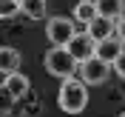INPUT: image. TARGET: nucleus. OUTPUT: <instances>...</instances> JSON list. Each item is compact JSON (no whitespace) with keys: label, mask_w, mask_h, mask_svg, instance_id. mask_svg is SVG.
Instances as JSON below:
<instances>
[{"label":"nucleus","mask_w":125,"mask_h":117,"mask_svg":"<svg viewBox=\"0 0 125 117\" xmlns=\"http://www.w3.org/2000/svg\"><path fill=\"white\" fill-rule=\"evenodd\" d=\"M57 106H60L65 114H80V111L88 106V89H85V83L77 80V77L62 80L60 94H57Z\"/></svg>","instance_id":"nucleus-1"},{"label":"nucleus","mask_w":125,"mask_h":117,"mask_svg":"<svg viewBox=\"0 0 125 117\" xmlns=\"http://www.w3.org/2000/svg\"><path fill=\"white\" fill-rule=\"evenodd\" d=\"M46 71L54 74V77H60V80H68V77H74V71H77V60H74V54H71L68 49L54 46L46 54Z\"/></svg>","instance_id":"nucleus-2"},{"label":"nucleus","mask_w":125,"mask_h":117,"mask_svg":"<svg viewBox=\"0 0 125 117\" xmlns=\"http://www.w3.org/2000/svg\"><path fill=\"white\" fill-rule=\"evenodd\" d=\"M46 34L51 40V46H60V49H68V43L77 37L74 23H71L68 17H51L48 26H46Z\"/></svg>","instance_id":"nucleus-3"},{"label":"nucleus","mask_w":125,"mask_h":117,"mask_svg":"<svg viewBox=\"0 0 125 117\" xmlns=\"http://www.w3.org/2000/svg\"><path fill=\"white\" fill-rule=\"evenodd\" d=\"M111 69H114L111 63L100 60V57H91V60L80 63V77H83V83H85V86H100V83H105V80H108Z\"/></svg>","instance_id":"nucleus-4"},{"label":"nucleus","mask_w":125,"mask_h":117,"mask_svg":"<svg viewBox=\"0 0 125 117\" xmlns=\"http://www.w3.org/2000/svg\"><path fill=\"white\" fill-rule=\"evenodd\" d=\"M68 52L74 54L77 63H85V60H91V57H97V43H94V37L88 31H77V37L68 43Z\"/></svg>","instance_id":"nucleus-5"},{"label":"nucleus","mask_w":125,"mask_h":117,"mask_svg":"<svg viewBox=\"0 0 125 117\" xmlns=\"http://www.w3.org/2000/svg\"><path fill=\"white\" fill-rule=\"evenodd\" d=\"M85 31L94 37V43H102V40L114 37V31H117V23H114V20H108V17H97L94 23H88V26H85Z\"/></svg>","instance_id":"nucleus-6"},{"label":"nucleus","mask_w":125,"mask_h":117,"mask_svg":"<svg viewBox=\"0 0 125 117\" xmlns=\"http://www.w3.org/2000/svg\"><path fill=\"white\" fill-rule=\"evenodd\" d=\"M122 49H125V43H122L119 37H108V40H102V43H97V57L114 66L117 57L122 54Z\"/></svg>","instance_id":"nucleus-7"},{"label":"nucleus","mask_w":125,"mask_h":117,"mask_svg":"<svg viewBox=\"0 0 125 117\" xmlns=\"http://www.w3.org/2000/svg\"><path fill=\"white\" fill-rule=\"evenodd\" d=\"M3 91L9 94V97H14V100H20V97H26L29 94V77L26 74H9L6 80H3Z\"/></svg>","instance_id":"nucleus-8"},{"label":"nucleus","mask_w":125,"mask_h":117,"mask_svg":"<svg viewBox=\"0 0 125 117\" xmlns=\"http://www.w3.org/2000/svg\"><path fill=\"white\" fill-rule=\"evenodd\" d=\"M0 71H3L6 77L20 71V52H17V49H11V46L0 49Z\"/></svg>","instance_id":"nucleus-9"},{"label":"nucleus","mask_w":125,"mask_h":117,"mask_svg":"<svg viewBox=\"0 0 125 117\" xmlns=\"http://www.w3.org/2000/svg\"><path fill=\"white\" fill-rule=\"evenodd\" d=\"M97 12H100V17H108L117 23L125 14V0H97Z\"/></svg>","instance_id":"nucleus-10"},{"label":"nucleus","mask_w":125,"mask_h":117,"mask_svg":"<svg viewBox=\"0 0 125 117\" xmlns=\"http://www.w3.org/2000/svg\"><path fill=\"white\" fill-rule=\"evenodd\" d=\"M74 17H77L80 23H94L97 17H100V12H97V0H80L77 6H74Z\"/></svg>","instance_id":"nucleus-11"},{"label":"nucleus","mask_w":125,"mask_h":117,"mask_svg":"<svg viewBox=\"0 0 125 117\" xmlns=\"http://www.w3.org/2000/svg\"><path fill=\"white\" fill-rule=\"evenodd\" d=\"M46 0H23V14L29 20H43L46 17Z\"/></svg>","instance_id":"nucleus-12"},{"label":"nucleus","mask_w":125,"mask_h":117,"mask_svg":"<svg viewBox=\"0 0 125 117\" xmlns=\"http://www.w3.org/2000/svg\"><path fill=\"white\" fill-rule=\"evenodd\" d=\"M17 12H23V0H0V17L11 20Z\"/></svg>","instance_id":"nucleus-13"},{"label":"nucleus","mask_w":125,"mask_h":117,"mask_svg":"<svg viewBox=\"0 0 125 117\" xmlns=\"http://www.w3.org/2000/svg\"><path fill=\"white\" fill-rule=\"evenodd\" d=\"M114 71H117L119 77H125V49H122V54L117 57V63H114Z\"/></svg>","instance_id":"nucleus-14"},{"label":"nucleus","mask_w":125,"mask_h":117,"mask_svg":"<svg viewBox=\"0 0 125 117\" xmlns=\"http://www.w3.org/2000/svg\"><path fill=\"white\" fill-rule=\"evenodd\" d=\"M117 37H119V40L125 43V14H122V17L117 20Z\"/></svg>","instance_id":"nucleus-15"},{"label":"nucleus","mask_w":125,"mask_h":117,"mask_svg":"<svg viewBox=\"0 0 125 117\" xmlns=\"http://www.w3.org/2000/svg\"><path fill=\"white\" fill-rule=\"evenodd\" d=\"M11 100H14V97H9V94L3 91V114H9V111H11Z\"/></svg>","instance_id":"nucleus-16"},{"label":"nucleus","mask_w":125,"mask_h":117,"mask_svg":"<svg viewBox=\"0 0 125 117\" xmlns=\"http://www.w3.org/2000/svg\"><path fill=\"white\" fill-rule=\"evenodd\" d=\"M119 117H125V111H122V114H119Z\"/></svg>","instance_id":"nucleus-17"}]
</instances>
